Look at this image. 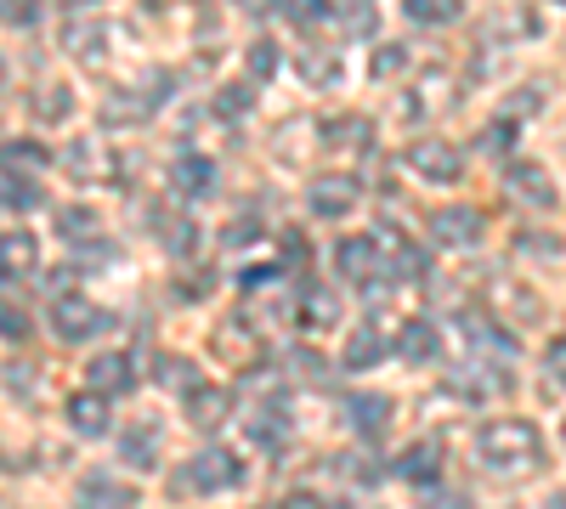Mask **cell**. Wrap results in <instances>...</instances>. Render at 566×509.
Wrapping results in <instances>:
<instances>
[{
  "instance_id": "6da1fadb",
  "label": "cell",
  "mask_w": 566,
  "mask_h": 509,
  "mask_svg": "<svg viewBox=\"0 0 566 509\" xmlns=\"http://www.w3.org/2000/svg\"><path fill=\"white\" fill-rule=\"evenodd\" d=\"M476 465L488 476H527L544 465V431L533 420H488L476 431Z\"/></svg>"
},
{
  "instance_id": "7a4b0ae2",
  "label": "cell",
  "mask_w": 566,
  "mask_h": 509,
  "mask_svg": "<svg viewBox=\"0 0 566 509\" xmlns=\"http://www.w3.org/2000/svg\"><path fill=\"white\" fill-rule=\"evenodd\" d=\"M52 329H57V340H69V346H80V340H97V335H108L114 329V317L97 306V300H85V295H57L52 300Z\"/></svg>"
},
{
  "instance_id": "3957f363",
  "label": "cell",
  "mask_w": 566,
  "mask_h": 509,
  "mask_svg": "<svg viewBox=\"0 0 566 509\" xmlns=\"http://www.w3.org/2000/svg\"><path fill=\"white\" fill-rule=\"evenodd\" d=\"M244 481V458L239 453H227V447H205V453H193V465L181 470V492L193 487V492H232Z\"/></svg>"
},
{
  "instance_id": "277c9868",
  "label": "cell",
  "mask_w": 566,
  "mask_h": 509,
  "mask_svg": "<svg viewBox=\"0 0 566 509\" xmlns=\"http://www.w3.org/2000/svg\"><path fill=\"white\" fill-rule=\"evenodd\" d=\"M482 210H470V204H442V210H431V244H442V250H476L482 244Z\"/></svg>"
},
{
  "instance_id": "5b68a950",
  "label": "cell",
  "mask_w": 566,
  "mask_h": 509,
  "mask_svg": "<svg viewBox=\"0 0 566 509\" xmlns=\"http://www.w3.org/2000/svg\"><path fill=\"white\" fill-rule=\"evenodd\" d=\"M170 85H176L170 74H148V85H142V91H114V97L103 103V119H108V125H142V119L165 103Z\"/></svg>"
},
{
  "instance_id": "8992f818",
  "label": "cell",
  "mask_w": 566,
  "mask_h": 509,
  "mask_svg": "<svg viewBox=\"0 0 566 509\" xmlns=\"http://www.w3.org/2000/svg\"><path fill=\"white\" fill-rule=\"evenodd\" d=\"M408 170L424 176V181H459V176H464V153H459L453 142L424 136V142H408Z\"/></svg>"
},
{
  "instance_id": "52a82bcc",
  "label": "cell",
  "mask_w": 566,
  "mask_h": 509,
  "mask_svg": "<svg viewBox=\"0 0 566 509\" xmlns=\"http://www.w3.org/2000/svg\"><path fill=\"white\" fill-rule=\"evenodd\" d=\"M63 420H69V431H74V436H108V425H114V402H108V391L91 385V391L69 396Z\"/></svg>"
},
{
  "instance_id": "ba28073f",
  "label": "cell",
  "mask_w": 566,
  "mask_h": 509,
  "mask_svg": "<svg viewBox=\"0 0 566 509\" xmlns=\"http://www.w3.org/2000/svg\"><path fill=\"white\" fill-rule=\"evenodd\" d=\"M504 188H510V199H522V204H533V210H555V204H560V193H555L549 170H544V165H533V159L510 165Z\"/></svg>"
},
{
  "instance_id": "9c48e42d",
  "label": "cell",
  "mask_w": 566,
  "mask_h": 509,
  "mask_svg": "<svg viewBox=\"0 0 566 509\" xmlns=\"http://www.w3.org/2000/svg\"><path fill=\"white\" fill-rule=\"evenodd\" d=\"M306 204H312V215H323V221H340V215L357 210V181H346V176H317L312 188H306Z\"/></svg>"
},
{
  "instance_id": "30bf717a",
  "label": "cell",
  "mask_w": 566,
  "mask_h": 509,
  "mask_svg": "<svg viewBox=\"0 0 566 509\" xmlns=\"http://www.w3.org/2000/svg\"><path fill=\"white\" fill-rule=\"evenodd\" d=\"M34 266H40V238L29 233V226H18V233H0V284L34 277Z\"/></svg>"
},
{
  "instance_id": "8fae6325",
  "label": "cell",
  "mask_w": 566,
  "mask_h": 509,
  "mask_svg": "<svg viewBox=\"0 0 566 509\" xmlns=\"http://www.w3.org/2000/svg\"><path fill=\"white\" fill-rule=\"evenodd\" d=\"M397 357L413 362V368H431V362L442 357L437 322H431V317H408V322H402V335H397Z\"/></svg>"
},
{
  "instance_id": "7c38bea8",
  "label": "cell",
  "mask_w": 566,
  "mask_h": 509,
  "mask_svg": "<svg viewBox=\"0 0 566 509\" xmlns=\"http://www.w3.org/2000/svg\"><path fill=\"white\" fill-rule=\"evenodd\" d=\"M374 266H380V238H368V233H352L335 244V272L352 277V284H368Z\"/></svg>"
},
{
  "instance_id": "4fadbf2b",
  "label": "cell",
  "mask_w": 566,
  "mask_h": 509,
  "mask_svg": "<svg viewBox=\"0 0 566 509\" xmlns=\"http://www.w3.org/2000/svg\"><path fill=\"white\" fill-rule=\"evenodd\" d=\"M170 188H176L181 199H210V193H216V165H210L205 153H181V159L170 165Z\"/></svg>"
},
{
  "instance_id": "5bb4252c",
  "label": "cell",
  "mask_w": 566,
  "mask_h": 509,
  "mask_svg": "<svg viewBox=\"0 0 566 509\" xmlns=\"http://www.w3.org/2000/svg\"><path fill=\"white\" fill-rule=\"evenodd\" d=\"M85 380L97 385V391H108V396H125V391L136 385V368H130L125 351H103V357L85 362Z\"/></svg>"
},
{
  "instance_id": "9a60e30c",
  "label": "cell",
  "mask_w": 566,
  "mask_h": 509,
  "mask_svg": "<svg viewBox=\"0 0 566 509\" xmlns=\"http://www.w3.org/2000/svg\"><path fill=\"white\" fill-rule=\"evenodd\" d=\"M227 407H232V396L221 385H193V391H187V420H193L199 431H221Z\"/></svg>"
},
{
  "instance_id": "2e32d148",
  "label": "cell",
  "mask_w": 566,
  "mask_h": 509,
  "mask_svg": "<svg viewBox=\"0 0 566 509\" xmlns=\"http://www.w3.org/2000/svg\"><path fill=\"white\" fill-rule=\"evenodd\" d=\"M119 458H125L130 470H159V425L119 431Z\"/></svg>"
},
{
  "instance_id": "e0dca14e",
  "label": "cell",
  "mask_w": 566,
  "mask_h": 509,
  "mask_svg": "<svg viewBox=\"0 0 566 509\" xmlns=\"http://www.w3.org/2000/svg\"><path fill=\"white\" fill-rule=\"evenodd\" d=\"M295 68H301L306 85H340V74H346L340 52H323V45H301V52H295Z\"/></svg>"
},
{
  "instance_id": "ac0fdd59",
  "label": "cell",
  "mask_w": 566,
  "mask_h": 509,
  "mask_svg": "<svg viewBox=\"0 0 566 509\" xmlns=\"http://www.w3.org/2000/svg\"><path fill=\"white\" fill-rule=\"evenodd\" d=\"M346 407H352V431H357V436H368V442L386 436V425H391V396H374V391H368V396H352Z\"/></svg>"
},
{
  "instance_id": "d6986e66",
  "label": "cell",
  "mask_w": 566,
  "mask_h": 509,
  "mask_svg": "<svg viewBox=\"0 0 566 509\" xmlns=\"http://www.w3.org/2000/svg\"><path fill=\"white\" fill-rule=\"evenodd\" d=\"M386 357V335L374 329V322H357V329L346 335V351H340V368H374Z\"/></svg>"
},
{
  "instance_id": "ffe728a7",
  "label": "cell",
  "mask_w": 566,
  "mask_h": 509,
  "mask_svg": "<svg viewBox=\"0 0 566 509\" xmlns=\"http://www.w3.org/2000/svg\"><path fill=\"white\" fill-rule=\"evenodd\" d=\"M437 470H442L437 442H419V447H408V453L397 458V476H402V481H413V487H431V481H437Z\"/></svg>"
},
{
  "instance_id": "44dd1931",
  "label": "cell",
  "mask_w": 566,
  "mask_h": 509,
  "mask_svg": "<svg viewBox=\"0 0 566 509\" xmlns=\"http://www.w3.org/2000/svg\"><path fill=\"white\" fill-rule=\"evenodd\" d=\"M80 503H136V487L119 481L114 470H91L80 481Z\"/></svg>"
},
{
  "instance_id": "7402d4cb",
  "label": "cell",
  "mask_w": 566,
  "mask_h": 509,
  "mask_svg": "<svg viewBox=\"0 0 566 509\" xmlns=\"http://www.w3.org/2000/svg\"><path fill=\"white\" fill-rule=\"evenodd\" d=\"M52 165V153H45L40 142H0V176H34V170H45Z\"/></svg>"
},
{
  "instance_id": "603a6c76",
  "label": "cell",
  "mask_w": 566,
  "mask_h": 509,
  "mask_svg": "<svg viewBox=\"0 0 566 509\" xmlns=\"http://www.w3.org/2000/svg\"><path fill=\"white\" fill-rule=\"evenodd\" d=\"M57 233H63V244H97L103 221H97V210L74 204V210H57Z\"/></svg>"
},
{
  "instance_id": "cb8c5ba5",
  "label": "cell",
  "mask_w": 566,
  "mask_h": 509,
  "mask_svg": "<svg viewBox=\"0 0 566 509\" xmlns=\"http://www.w3.org/2000/svg\"><path fill=\"white\" fill-rule=\"evenodd\" d=\"M488 300H493V306H504L510 317H538V295H533V289L504 284V277H493V284H488Z\"/></svg>"
},
{
  "instance_id": "d4e9b609",
  "label": "cell",
  "mask_w": 566,
  "mask_h": 509,
  "mask_svg": "<svg viewBox=\"0 0 566 509\" xmlns=\"http://www.w3.org/2000/svg\"><path fill=\"white\" fill-rule=\"evenodd\" d=\"M301 322H306V329H335V322H340V300L323 295V289H306L301 295Z\"/></svg>"
},
{
  "instance_id": "484cf974",
  "label": "cell",
  "mask_w": 566,
  "mask_h": 509,
  "mask_svg": "<svg viewBox=\"0 0 566 509\" xmlns=\"http://www.w3.org/2000/svg\"><path fill=\"white\" fill-rule=\"evenodd\" d=\"M154 380L187 396V391H193V385H199V368H193V362H187V357H159V362H154Z\"/></svg>"
},
{
  "instance_id": "4316f807",
  "label": "cell",
  "mask_w": 566,
  "mask_h": 509,
  "mask_svg": "<svg viewBox=\"0 0 566 509\" xmlns=\"http://www.w3.org/2000/svg\"><path fill=\"white\" fill-rule=\"evenodd\" d=\"M34 114H40V119H69V114H74V91H69V85H45L40 103H34Z\"/></svg>"
},
{
  "instance_id": "83f0119b",
  "label": "cell",
  "mask_w": 566,
  "mask_h": 509,
  "mask_svg": "<svg viewBox=\"0 0 566 509\" xmlns=\"http://www.w3.org/2000/svg\"><path fill=\"white\" fill-rule=\"evenodd\" d=\"M408 18L413 23H453L459 18V0H408Z\"/></svg>"
},
{
  "instance_id": "f1b7e54d",
  "label": "cell",
  "mask_w": 566,
  "mask_h": 509,
  "mask_svg": "<svg viewBox=\"0 0 566 509\" xmlns=\"http://www.w3.org/2000/svg\"><path fill=\"white\" fill-rule=\"evenodd\" d=\"M250 442H261V447H283V420H277L272 407L250 413Z\"/></svg>"
},
{
  "instance_id": "f546056e",
  "label": "cell",
  "mask_w": 566,
  "mask_h": 509,
  "mask_svg": "<svg viewBox=\"0 0 566 509\" xmlns=\"http://www.w3.org/2000/svg\"><path fill=\"white\" fill-rule=\"evenodd\" d=\"M328 136H335V148H368L374 125L368 119H340V125H328Z\"/></svg>"
},
{
  "instance_id": "4dcf8cb0",
  "label": "cell",
  "mask_w": 566,
  "mask_h": 509,
  "mask_svg": "<svg viewBox=\"0 0 566 509\" xmlns=\"http://www.w3.org/2000/svg\"><path fill=\"white\" fill-rule=\"evenodd\" d=\"M193 233H199V226H193V221H181V215L165 221V250H170V255H193V244H199Z\"/></svg>"
},
{
  "instance_id": "1f68e13d",
  "label": "cell",
  "mask_w": 566,
  "mask_h": 509,
  "mask_svg": "<svg viewBox=\"0 0 566 509\" xmlns=\"http://www.w3.org/2000/svg\"><path fill=\"white\" fill-rule=\"evenodd\" d=\"M0 188H7V204H12V210H23V215L45 204V199H40V188H34V181H18V176H7V181H0Z\"/></svg>"
},
{
  "instance_id": "d6a6232c",
  "label": "cell",
  "mask_w": 566,
  "mask_h": 509,
  "mask_svg": "<svg viewBox=\"0 0 566 509\" xmlns=\"http://www.w3.org/2000/svg\"><path fill=\"white\" fill-rule=\"evenodd\" d=\"M63 45H74L80 57H97V45H103V29H97V23H74V29L63 34Z\"/></svg>"
},
{
  "instance_id": "836d02e7",
  "label": "cell",
  "mask_w": 566,
  "mask_h": 509,
  "mask_svg": "<svg viewBox=\"0 0 566 509\" xmlns=\"http://www.w3.org/2000/svg\"><path fill=\"white\" fill-rule=\"evenodd\" d=\"M283 7H290V18L306 23V29H317V23L335 18V12H328V0H283Z\"/></svg>"
},
{
  "instance_id": "e575fe53",
  "label": "cell",
  "mask_w": 566,
  "mask_h": 509,
  "mask_svg": "<svg viewBox=\"0 0 566 509\" xmlns=\"http://www.w3.org/2000/svg\"><path fill=\"white\" fill-rule=\"evenodd\" d=\"M402 68H408V45H380V52H374V79H391Z\"/></svg>"
},
{
  "instance_id": "d590c367",
  "label": "cell",
  "mask_w": 566,
  "mask_h": 509,
  "mask_svg": "<svg viewBox=\"0 0 566 509\" xmlns=\"http://www.w3.org/2000/svg\"><path fill=\"white\" fill-rule=\"evenodd\" d=\"M250 85H221V97H216V108L227 114V119H239V114H250Z\"/></svg>"
},
{
  "instance_id": "8d00e7d4",
  "label": "cell",
  "mask_w": 566,
  "mask_h": 509,
  "mask_svg": "<svg viewBox=\"0 0 566 509\" xmlns=\"http://www.w3.org/2000/svg\"><path fill=\"white\" fill-rule=\"evenodd\" d=\"M250 74H255V79H272V74H277V45H272V40H255V45H250Z\"/></svg>"
},
{
  "instance_id": "74e56055",
  "label": "cell",
  "mask_w": 566,
  "mask_h": 509,
  "mask_svg": "<svg viewBox=\"0 0 566 509\" xmlns=\"http://www.w3.org/2000/svg\"><path fill=\"white\" fill-rule=\"evenodd\" d=\"M103 170H114V165H103V159H97V142H74V176H85V181H91V176H103Z\"/></svg>"
},
{
  "instance_id": "f35d334b",
  "label": "cell",
  "mask_w": 566,
  "mask_h": 509,
  "mask_svg": "<svg viewBox=\"0 0 566 509\" xmlns=\"http://www.w3.org/2000/svg\"><path fill=\"white\" fill-rule=\"evenodd\" d=\"M40 18V0H0V23H34Z\"/></svg>"
},
{
  "instance_id": "ab89813d",
  "label": "cell",
  "mask_w": 566,
  "mask_h": 509,
  "mask_svg": "<svg viewBox=\"0 0 566 509\" xmlns=\"http://www.w3.org/2000/svg\"><path fill=\"white\" fill-rule=\"evenodd\" d=\"M0 335H7V340H29V317L18 306H0Z\"/></svg>"
},
{
  "instance_id": "60d3db41",
  "label": "cell",
  "mask_w": 566,
  "mask_h": 509,
  "mask_svg": "<svg viewBox=\"0 0 566 509\" xmlns=\"http://www.w3.org/2000/svg\"><path fill=\"white\" fill-rule=\"evenodd\" d=\"M510 136H515V119H499V125H488L482 148H488V153H510Z\"/></svg>"
},
{
  "instance_id": "b9f144b4",
  "label": "cell",
  "mask_w": 566,
  "mask_h": 509,
  "mask_svg": "<svg viewBox=\"0 0 566 509\" xmlns=\"http://www.w3.org/2000/svg\"><path fill=\"white\" fill-rule=\"evenodd\" d=\"M272 277H277V266H244V272H239V284H244V289H266Z\"/></svg>"
},
{
  "instance_id": "7bdbcfd3",
  "label": "cell",
  "mask_w": 566,
  "mask_h": 509,
  "mask_svg": "<svg viewBox=\"0 0 566 509\" xmlns=\"http://www.w3.org/2000/svg\"><path fill=\"white\" fill-rule=\"evenodd\" d=\"M244 238H250V244L261 238V233H255V215H250V221L239 215V221H232V226H227V244H244Z\"/></svg>"
},
{
  "instance_id": "ee69618b",
  "label": "cell",
  "mask_w": 566,
  "mask_h": 509,
  "mask_svg": "<svg viewBox=\"0 0 566 509\" xmlns=\"http://www.w3.org/2000/svg\"><path fill=\"white\" fill-rule=\"evenodd\" d=\"M549 380H560V385H566V340H555V346H549Z\"/></svg>"
},
{
  "instance_id": "f6af8a7d",
  "label": "cell",
  "mask_w": 566,
  "mask_h": 509,
  "mask_svg": "<svg viewBox=\"0 0 566 509\" xmlns=\"http://www.w3.org/2000/svg\"><path fill=\"white\" fill-rule=\"evenodd\" d=\"M283 255H290V261L301 266V261H306V238H295V233H290V238H283Z\"/></svg>"
},
{
  "instance_id": "bcb514c9",
  "label": "cell",
  "mask_w": 566,
  "mask_h": 509,
  "mask_svg": "<svg viewBox=\"0 0 566 509\" xmlns=\"http://www.w3.org/2000/svg\"><path fill=\"white\" fill-rule=\"evenodd\" d=\"M63 7H85V0H63Z\"/></svg>"
},
{
  "instance_id": "7dc6e473",
  "label": "cell",
  "mask_w": 566,
  "mask_h": 509,
  "mask_svg": "<svg viewBox=\"0 0 566 509\" xmlns=\"http://www.w3.org/2000/svg\"><path fill=\"white\" fill-rule=\"evenodd\" d=\"M0 79H7V57H0Z\"/></svg>"
},
{
  "instance_id": "c3c4849f",
  "label": "cell",
  "mask_w": 566,
  "mask_h": 509,
  "mask_svg": "<svg viewBox=\"0 0 566 509\" xmlns=\"http://www.w3.org/2000/svg\"><path fill=\"white\" fill-rule=\"evenodd\" d=\"M560 436H566V431H560Z\"/></svg>"
}]
</instances>
